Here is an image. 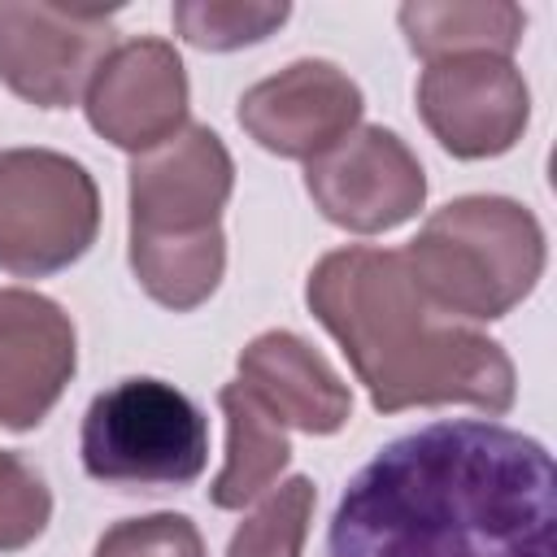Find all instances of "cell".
Segmentation results:
<instances>
[{"label": "cell", "mask_w": 557, "mask_h": 557, "mask_svg": "<svg viewBox=\"0 0 557 557\" xmlns=\"http://www.w3.org/2000/svg\"><path fill=\"white\" fill-rule=\"evenodd\" d=\"M318 492L305 474H292L287 483L270 487L265 500L235 527L226 557H300L309 540Z\"/></svg>", "instance_id": "obj_18"}, {"label": "cell", "mask_w": 557, "mask_h": 557, "mask_svg": "<svg viewBox=\"0 0 557 557\" xmlns=\"http://www.w3.org/2000/svg\"><path fill=\"white\" fill-rule=\"evenodd\" d=\"M218 409L226 418V461H222L218 479L209 483V500L218 509H244L257 496H265L278 483V474L287 470V461H292L287 426L239 379L222 383Z\"/></svg>", "instance_id": "obj_15"}, {"label": "cell", "mask_w": 557, "mask_h": 557, "mask_svg": "<svg viewBox=\"0 0 557 557\" xmlns=\"http://www.w3.org/2000/svg\"><path fill=\"white\" fill-rule=\"evenodd\" d=\"M313 209L352 235H383L409 222L426 200V170L387 126H357L322 157L305 161Z\"/></svg>", "instance_id": "obj_7"}, {"label": "cell", "mask_w": 557, "mask_h": 557, "mask_svg": "<svg viewBox=\"0 0 557 557\" xmlns=\"http://www.w3.org/2000/svg\"><path fill=\"white\" fill-rule=\"evenodd\" d=\"M139 287L174 313L200 309L226 274V235L205 231L191 239H131L126 248Z\"/></svg>", "instance_id": "obj_16"}, {"label": "cell", "mask_w": 557, "mask_h": 557, "mask_svg": "<svg viewBox=\"0 0 557 557\" xmlns=\"http://www.w3.org/2000/svg\"><path fill=\"white\" fill-rule=\"evenodd\" d=\"M100 235V191L57 148H0V270L48 278Z\"/></svg>", "instance_id": "obj_5"}, {"label": "cell", "mask_w": 557, "mask_h": 557, "mask_svg": "<svg viewBox=\"0 0 557 557\" xmlns=\"http://www.w3.org/2000/svg\"><path fill=\"white\" fill-rule=\"evenodd\" d=\"M91 557H205V535L187 513H148L113 522Z\"/></svg>", "instance_id": "obj_20"}, {"label": "cell", "mask_w": 557, "mask_h": 557, "mask_svg": "<svg viewBox=\"0 0 557 557\" xmlns=\"http://www.w3.org/2000/svg\"><path fill=\"white\" fill-rule=\"evenodd\" d=\"M418 292L457 322H496L518 309L548 261L540 218L509 196H457L400 248Z\"/></svg>", "instance_id": "obj_3"}, {"label": "cell", "mask_w": 557, "mask_h": 557, "mask_svg": "<svg viewBox=\"0 0 557 557\" xmlns=\"http://www.w3.org/2000/svg\"><path fill=\"white\" fill-rule=\"evenodd\" d=\"M413 57H513L527 30V13L509 0H409L396 13Z\"/></svg>", "instance_id": "obj_14"}, {"label": "cell", "mask_w": 557, "mask_h": 557, "mask_svg": "<svg viewBox=\"0 0 557 557\" xmlns=\"http://www.w3.org/2000/svg\"><path fill=\"white\" fill-rule=\"evenodd\" d=\"M52 522V492L30 461L0 448V553L35 544Z\"/></svg>", "instance_id": "obj_19"}, {"label": "cell", "mask_w": 557, "mask_h": 557, "mask_svg": "<svg viewBox=\"0 0 557 557\" xmlns=\"http://www.w3.org/2000/svg\"><path fill=\"white\" fill-rule=\"evenodd\" d=\"M113 39V9L0 0V83L35 109H70L117 48Z\"/></svg>", "instance_id": "obj_6"}, {"label": "cell", "mask_w": 557, "mask_h": 557, "mask_svg": "<svg viewBox=\"0 0 557 557\" xmlns=\"http://www.w3.org/2000/svg\"><path fill=\"white\" fill-rule=\"evenodd\" d=\"M187 70L170 39L117 44L87 83L83 109L100 139L122 152H152L187 126Z\"/></svg>", "instance_id": "obj_10"}, {"label": "cell", "mask_w": 557, "mask_h": 557, "mask_svg": "<svg viewBox=\"0 0 557 557\" xmlns=\"http://www.w3.org/2000/svg\"><path fill=\"white\" fill-rule=\"evenodd\" d=\"M326 557H557L553 453L492 418L396 435L348 479Z\"/></svg>", "instance_id": "obj_1"}, {"label": "cell", "mask_w": 557, "mask_h": 557, "mask_svg": "<svg viewBox=\"0 0 557 557\" xmlns=\"http://www.w3.org/2000/svg\"><path fill=\"white\" fill-rule=\"evenodd\" d=\"M292 4L283 0H178L170 9L178 39L200 52H235L270 39L287 22Z\"/></svg>", "instance_id": "obj_17"}, {"label": "cell", "mask_w": 557, "mask_h": 557, "mask_svg": "<svg viewBox=\"0 0 557 557\" xmlns=\"http://www.w3.org/2000/svg\"><path fill=\"white\" fill-rule=\"evenodd\" d=\"M239 383L292 431L335 435L352 418V392L296 331H261L239 352Z\"/></svg>", "instance_id": "obj_13"}, {"label": "cell", "mask_w": 557, "mask_h": 557, "mask_svg": "<svg viewBox=\"0 0 557 557\" xmlns=\"http://www.w3.org/2000/svg\"><path fill=\"white\" fill-rule=\"evenodd\" d=\"M78 370L70 313L30 287H0V431H35Z\"/></svg>", "instance_id": "obj_12"}, {"label": "cell", "mask_w": 557, "mask_h": 557, "mask_svg": "<svg viewBox=\"0 0 557 557\" xmlns=\"http://www.w3.org/2000/svg\"><path fill=\"white\" fill-rule=\"evenodd\" d=\"M78 457L109 487H187L209 461V418L174 383L122 379L87 405Z\"/></svg>", "instance_id": "obj_4"}, {"label": "cell", "mask_w": 557, "mask_h": 557, "mask_svg": "<svg viewBox=\"0 0 557 557\" xmlns=\"http://www.w3.org/2000/svg\"><path fill=\"white\" fill-rule=\"evenodd\" d=\"M305 305L348 357L379 413L426 405H474L509 413L518 374L509 352L440 313L392 248H335L305 278Z\"/></svg>", "instance_id": "obj_2"}, {"label": "cell", "mask_w": 557, "mask_h": 557, "mask_svg": "<svg viewBox=\"0 0 557 557\" xmlns=\"http://www.w3.org/2000/svg\"><path fill=\"white\" fill-rule=\"evenodd\" d=\"M361 109V87L339 65L305 57L252 83L239 96L235 117L257 148L287 161H313L357 131Z\"/></svg>", "instance_id": "obj_11"}, {"label": "cell", "mask_w": 557, "mask_h": 557, "mask_svg": "<svg viewBox=\"0 0 557 557\" xmlns=\"http://www.w3.org/2000/svg\"><path fill=\"white\" fill-rule=\"evenodd\" d=\"M418 113L444 152L457 161H487L522 139L531 91L522 70L505 57H448L422 70Z\"/></svg>", "instance_id": "obj_8"}, {"label": "cell", "mask_w": 557, "mask_h": 557, "mask_svg": "<svg viewBox=\"0 0 557 557\" xmlns=\"http://www.w3.org/2000/svg\"><path fill=\"white\" fill-rule=\"evenodd\" d=\"M235 187V161L209 126H183L131 161L126 205L131 239H191L222 226Z\"/></svg>", "instance_id": "obj_9"}]
</instances>
